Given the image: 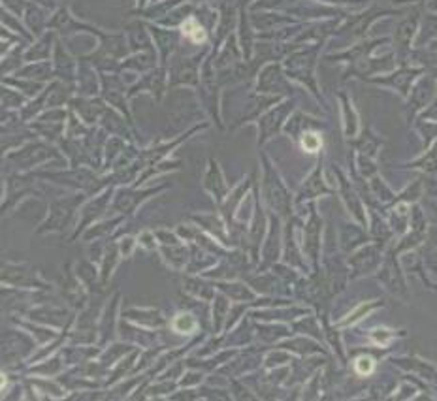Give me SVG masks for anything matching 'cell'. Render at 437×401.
Listing matches in <instances>:
<instances>
[{
	"mask_svg": "<svg viewBox=\"0 0 437 401\" xmlns=\"http://www.w3.org/2000/svg\"><path fill=\"white\" fill-rule=\"evenodd\" d=\"M356 371L360 373V375H370L371 371H373V367H375V364H373V360H371L370 356H362V358H358L356 360Z\"/></svg>",
	"mask_w": 437,
	"mask_h": 401,
	"instance_id": "obj_4",
	"label": "cell"
},
{
	"mask_svg": "<svg viewBox=\"0 0 437 401\" xmlns=\"http://www.w3.org/2000/svg\"><path fill=\"white\" fill-rule=\"evenodd\" d=\"M302 147H304L307 153H315V151L320 147V136L319 134L307 132L304 138H302Z\"/></svg>",
	"mask_w": 437,
	"mask_h": 401,
	"instance_id": "obj_3",
	"label": "cell"
},
{
	"mask_svg": "<svg viewBox=\"0 0 437 401\" xmlns=\"http://www.w3.org/2000/svg\"><path fill=\"white\" fill-rule=\"evenodd\" d=\"M181 30H183V34H185L187 38H191L193 42H204V40H206V32H204V29H202L194 19H187V21L181 25Z\"/></svg>",
	"mask_w": 437,
	"mask_h": 401,
	"instance_id": "obj_1",
	"label": "cell"
},
{
	"mask_svg": "<svg viewBox=\"0 0 437 401\" xmlns=\"http://www.w3.org/2000/svg\"><path fill=\"white\" fill-rule=\"evenodd\" d=\"M173 328H176L178 332H181V334H191V332L196 330V322L193 320L191 315H183V317H178V319H176Z\"/></svg>",
	"mask_w": 437,
	"mask_h": 401,
	"instance_id": "obj_2",
	"label": "cell"
}]
</instances>
